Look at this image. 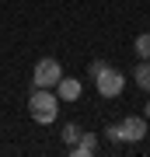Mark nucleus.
Segmentation results:
<instances>
[{
  "label": "nucleus",
  "instance_id": "8",
  "mask_svg": "<svg viewBox=\"0 0 150 157\" xmlns=\"http://www.w3.org/2000/svg\"><path fill=\"white\" fill-rule=\"evenodd\" d=\"M133 52H136L140 59H150V32L136 35V42H133Z\"/></svg>",
  "mask_w": 150,
  "mask_h": 157
},
{
  "label": "nucleus",
  "instance_id": "7",
  "mask_svg": "<svg viewBox=\"0 0 150 157\" xmlns=\"http://www.w3.org/2000/svg\"><path fill=\"white\" fill-rule=\"evenodd\" d=\"M133 80H136L140 91H147V94H150V59H140V67L133 70Z\"/></svg>",
  "mask_w": 150,
  "mask_h": 157
},
{
  "label": "nucleus",
  "instance_id": "2",
  "mask_svg": "<svg viewBox=\"0 0 150 157\" xmlns=\"http://www.w3.org/2000/svg\"><path fill=\"white\" fill-rule=\"evenodd\" d=\"M147 133H150V129H147V119L143 115H126L122 122H115V126L108 129V136L115 143H140Z\"/></svg>",
  "mask_w": 150,
  "mask_h": 157
},
{
  "label": "nucleus",
  "instance_id": "3",
  "mask_svg": "<svg viewBox=\"0 0 150 157\" xmlns=\"http://www.w3.org/2000/svg\"><path fill=\"white\" fill-rule=\"evenodd\" d=\"M94 87H98V94H101V98H115V94H122L126 77H122L115 67H105V70L94 77Z\"/></svg>",
  "mask_w": 150,
  "mask_h": 157
},
{
  "label": "nucleus",
  "instance_id": "5",
  "mask_svg": "<svg viewBox=\"0 0 150 157\" xmlns=\"http://www.w3.org/2000/svg\"><path fill=\"white\" fill-rule=\"evenodd\" d=\"M80 91H84V84L77 77H60V80H56V98H60V101H77Z\"/></svg>",
  "mask_w": 150,
  "mask_h": 157
},
{
  "label": "nucleus",
  "instance_id": "6",
  "mask_svg": "<svg viewBox=\"0 0 150 157\" xmlns=\"http://www.w3.org/2000/svg\"><path fill=\"white\" fill-rule=\"evenodd\" d=\"M94 150H98V136H94V133H80V140L70 147L73 157H91Z\"/></svg>",
  "mask_w": 150,
  "mask_h": 157
},
{
  "label": "nucleus",
  "instance_id": "9",
  "mask_svg": "<svg viewBox=\"0 0 150 157\" xmlns=\"http://www.w3.org/2000/svg\"><path fill=\"white\" fill-rule=\"evenodd\" d=\"M77 140H80V126H77V122H67V129H63V143L73 147Z\"/></svg>",
  "mask_w": 150,
  "mask_h": 157
},
{
  "label": "nucleus",
  "instance_id": "11",
  "mask_svg": "<svg viewBox=\"0 0 150 157\" xmlns=\"http://www.w3.org/2000/svg\"><path fill=\"white\" fill-rule=\"evenodd\" d=\"M143 119H150V105H147V108H143Z\"/></svg>",
  "mask_w": 150,
  "mask_h": 157
},
{
  "label": "nucleus",
  "instance_id": "4",
  "mask_svg": "<svg viewBox=\"0 0 150 157\" xmlns=\"http://www.w3.org/2000/svg\"><path fill=\"white\" fill-rule=\"evenodd\" d=\"M63 77V70H60V63H56L52 56H45L35 63V73H32V84L35 87H56V80Z\"/></svg>",
  "mask_w": 150,
  "mask_h": 157
},
{
  "label": "nucleus",
  "instance_id": "10",
  "mask_svg": "<svg viewBox=\"0 0 150 157\" xmlns=\"http://www.w3.org/2000/svg\"><path fill=\"white\" fill-rule=\"evenodd\" d=\"M105 67H108L105 59H94V63H91V67H87V77H98V73L105 70Z\"/></svg>",
  "mask_w": 150,
  "mask_h": 157
},
{
  "label": "nucleus",
  "instance_id": "1",
  "mask_svg": "<svg viewBox=\"0 0 150 157\" xmlns=\"http://www.w3.org/2000/svg\"><path fill=\"white\" fill-rule=\"evenodd\" d=\"M28 115L39 126H52L56 115H60V98L52 94V87H35L32 98H28Z\"/></svg>",
  "mask_w": 150,
  "mask_h": 157
}]
</instances>
